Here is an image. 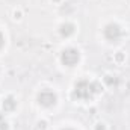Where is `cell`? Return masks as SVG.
<instances>
[{"instance_id":"cell-6","label":"cell","mask_w":130,"mask_h":130,"mask_svg":"<svg viewBox=\"0 0 130 130\" xmlns=\"http://www.w3.org/2000/svg\"><path fill=\"white\" fill-rule=\"evenodd\" d=\"M15 100L12 97H8L5 101H3V107H5V110H14V107H15Z\"/></svg>"},{"instance_id":"cell-8","label":"cell","mask_w":130,"mask_h":130,"mask_svg":"<svg viewBox=\"0 0 130 130\" xmlns=\"http://www.w3.org/2000/svg\"><path fill=\"white\" fill-rule=\"evenodd\" d=\"M65 130H73V129H65Z\"/></svg>"},{"instance_id":"cell-2","label":"cell","mask_w":130,"mask_h":130,"mask_svg":"<svg viewBox=\"0 0 130 130\" xmlns=\"http://www.w3.org/2000/svg\"><path fill=\"white\" fill-rule=\"evenodd\" d=\"M79 59H80V53L76 48H67L62 52V56H61L62 64L67 65V67H74L79 62Z\"/></svg>"},{"instance_id":"cell-7","label":"cell","mask_w":130,"mask_h":130,"mask_svg":"<svg viewBox=\"0 0 130 130\" xmlns=\"http://www.w3.org/2000/svg\"><path fill=\"white\" fill-rule=\"evenodd\" d=\"M3 42H5V38H3V33L0 32V50H2V47H3Z\"/></svg>"},{"instance_id":"cell-1","label":"cell","mask_w":130,"mask_h":130,"mask_svg":"<svg viewBox=\"0 0 130 130\" xmlns=\"http://www.w3.org/2000/svg\"><path fill=\"white\" fill-rule=\"evenodd\" d=\"M92 94V83H89L88 80H80L76 83L74 88V97L80 98V100H88Z\"/></svg>"},{"instance_id":"cell-3","label":"cell","mask_w":130,"mask_h":130,"mask_svg":"<svg viewBox=\"0 0 130 130\" xmlns=\"http://www.w3.org/2000/svg\"><path fill=\"white\" fill-rule=\"evenodd\" d=\"M38 103H39L41 106H44V107L53 106V104L56 103V95H55V92H53V91H48V89L41 91V92L38 94Z\"/></svg>"},{"instance_id":"cell-4","label":"cell","mask_w":130,"mask_h":130,"mask_svg":"<svg viewBox=\"0 0 130 130\" xmlns=\"http://www.w3.org/2000/svg\"><path fill=\"white\" fill-rule=\"evenodd\" d=\"M103 33H104L106 39H109V41H118L120 36H121V29H120L118 24L110 23V24H107V26L104 27Z\"/></svg>"},{"instance_id":"cell-9","label":"cell","mask_w":130,"mask_h":130,"mask_svg":"<svg viewBox=\"0 0 130 130\" xmlns=\"http://www.w3.org/2000/svg\"><path fill=\"white\" fill-rule=\"evenodd\" d=\"M56 2H58V0H56Z\"/></svg>"},{"instance_id":"cell-5","label":"cell","mask_w":130,"mask_h":130,"mask_svg":"<svg viewBox=\"0 0 130 130\" xmlns=\"http://www.w3.org/2000/svg\"><path fill=\"white\" fill-rule=\"evenodd\" d=\"M59 32H61L62 36H70V35H73V33H74V26H73L71 23H65V24L61 26Z\"/></svg>"}]
</instances>
